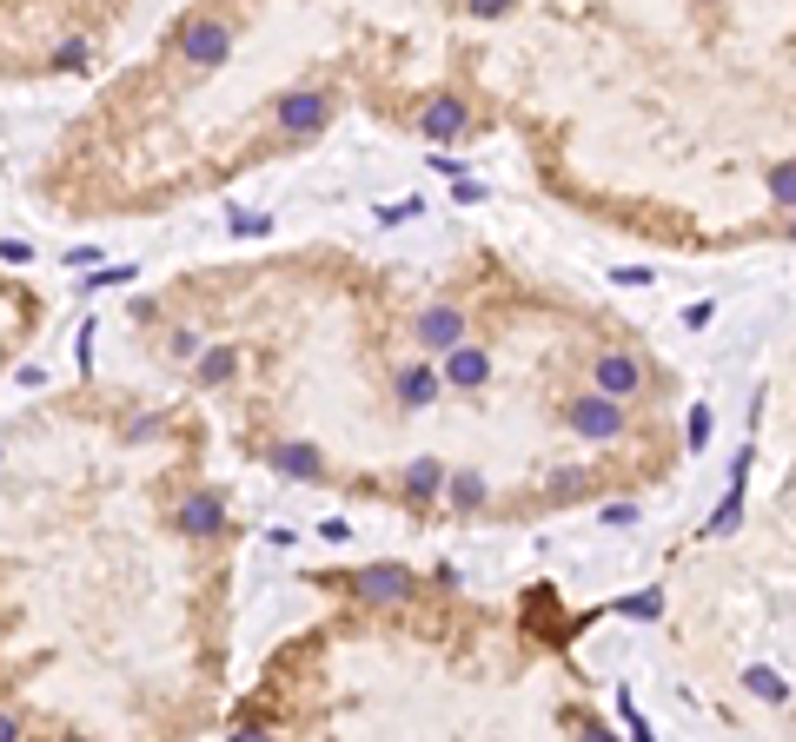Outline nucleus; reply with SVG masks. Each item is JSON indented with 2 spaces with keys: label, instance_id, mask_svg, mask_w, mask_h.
<instances>
[{
  "label": "nucleus",
  "instance_id": "17",
  "mask_svg": "<svg viewBox=\"0 0 796 742\" xmlns=\"http://www.w3.org/2000/svg\"><path fill=\"white\" fill-rule=\"evenodd\" d=\"M167 352H173V358H193V352H200V332H173Z\"/></svg>",
  "mask_w": 796,
  "mask_h": 742
},
{
  "label": "nucleus",
  "instance_id": "6",
  "mask_svg": "<svg viewBox=\"0 0 796 742\" xmlns=\"http://www.w3.org/2000/svg\"><path fill=\"white\" fill-rule=\"evenodd\" d=\"M419 339H425L432 352H458V339H465V318H458L451 305H432V312L419 318Z\"/></svg>",
  "mask_w": 796,
  "mask_h": 742
},
{
  "label": "nucleus",
  "instance_id": "12",
  "mask_svg": "<svg viewBox=\"0 0 796 742\" xmlns=\"http://www.w3.org/2000/svg\"><path fill=\"white\" fill-rule=\"evenodd\" d=\"M273 464H279V471H292V477H318V451H312V445H279V451H273Z\"/></svg>",
  "mask_w": 796,
  "mask_h": 742
},
{
  "label": "nucleus",
  "instance_id": "18",
  "mask_svg": "<svg viewBox=\"0 0 796 742\" xmlns=\"http://www.w3.org/2000/svg\"><path fill=\"white\" fill-rule=\"evenodd\" d=\"M0 259L21 266V259H34V245H27V239H8V245H0Z\"/></svg>",
  "mask_w": 796,
  "mask_h": 742
},
{
  "label": "nucleus",
  "instance_id": "2",
  "mask_svg": "<svg viewBox=\"0 0 796 742\" xmlns=\"http://www.w3.org/2000/svg\"><path fill=\"white\" fill-rule=\"evenodd\" d=\"M326 120H333V100H326V94H286V100H279V126H286L292 139H312Z\"/></svg>",
  "mask_w": 796,
  "mask_h": 742
},
{
  "label": "nucleus",
  "instance_id": "5",
  "mask_svg": "<svg viewBox=\"0 0 796 742\" xmlns=\"http://www.w3.org/2000/svg\"><path fill=\"white\" fill-rule=\"evenodd\" d=\"M219 518H226L219 490H193V498L180 504V531H186V537H213V531H219Z\"/></svg>",
  "mask_w": 796,
  "mask_h": 742
},
{
  "label": "nucleus",
  "instance_id": "20",
  "mask_svg": "<svg viewBox=\"0 0 796 742\" xmlns=\"http://www.w3.org/2000/svg\"><path fill=\"white\" fill-rule=\"evenodd\" d=\"M0 742H21V722H14L8 709H0Z\"/></svg>",
  "mask_w": 796,
  "mask_h": 742
},
{
  "label": "nucleus",
  "instance_id": "10",
  "mask_svg": "<svg viewBox=\"0 0 796 742\" xmlns=\"http://www.w3.org/2000/svg\"><path fill=\"white\" fill-rule=\"evenodd\" d=\"M419 126H425L432 139H445V133H458V126H465V107H458V100H432Z\"/></svg>",
  "mask_w": 796,
  "mask_h": 742
},
{
  "label": "nucleus",
  "instance_id": "14",
  "mask_svg": "<svg viewBox=\"0 0 796 742\" xmlns=\"http://www.w3.org/2000/svg\"><path fill=\"white\" fill-rule=\"evenodd\" d=\"M232 365H239V352H206L200 378H206V385H226V378H232Z\"/></svg>",
  "mask_w": 796,
  "mask_h": 742
},
{
  "label": "nucleus",
  "instance_id": "22",
  "mask_svg": "<svg viewBox=\"0 0 796 742\" xmlns=\"http://www.w3.org/2000/svg\"><path fill=\"white\" fill-rule=\"evenodd\" d=\"M584 742H611V735H604V729H584Z\"/></svg>",
  "mask_w": 796,
  "mask_h": 742
},
{
  "label": "nucleus",
  "instance_id": "16",
  "mask_svg": "<svg viewBox=\"0 0 796 742\" xmlns=\"http://www.w3.org/2000/svg\"><path fill=\"white\" fill-rule=\"evenodd\" d=\"M266 226H273V219H266V212H239V219H232V232H246V239H260V232H266Z\"/></svg>",
  "mask_w": 796,
  "mask_h": 742
},
{
  "label": "nucleus",
  "instance_id": "7",
  "mask_svg": "<svg viewBox=\"0 0 796 742\" xmlns=\"http://www.w3.org/2000/svg\"><path fill=\"white\" fill-rule=\"evenodd\" d=\"M637 378H644V372H637V358H630V352H611V358H598V391H604V398H624V391H637Z\"/></svg>",
  "mask_w": 796,
  "mask_h": 742
},
{
  "label": "nucleus",
  "instance_id": "13",
  "mask_svg": "<svg viewBox=\"0 0 796 742\" xmlns=\"http://www.w3.org/2000/svg\"><path fill=\"white\" fill-rule=\"evenodd\" d=\"M451 504H458V511H478V504H485V477L458 471V477H451Z\"/></svg>",
  "mask_w": 796,
  "mask_h": 742
},
{
  "label": "nucleus",
  "instance_id": "11",
  "mask_svg": "<svg viewBox=\"0 0 796 742\" xmlns=\"http://www.w3.org/2000/svg\"><path fill=\"white\" fill-rule=\"evenodd\" d=\"M438 484H445V471H438L432 458H419V464H406V498H419V504H425V498H432V490H438Z\"/></svg>",
  "mask_w": 796,
  "mask_h": 742
},
{
  "label": "nucleus",
  "instance_id": "21",
  "mask_svg": "<svg viewBox=\"0 0 796 742\" xmlns=\"http://www.w3.org/2000/svg\"><path fill=\"white\" fill-rule=\"evenodd\" d=\"M232 742H273L266 729H232Z\"/></svg>",
  "mask_w": 796,
  "mask_h": 742
},
{
  "label": "nucleus",
  "instance_id": "8",
  "mask_svg": "<svg viewBox=\"0 0 796 742\" xmlns=\"http://www.w3.org/2000/svg\"><path fill=\"white\" fill-rule=\"evenodd\" d=\"M445 378H451V385H465V391H478V385L492 378V358H485V352H471V345H458V352H445Z\"/></svg>",
  "mask_w": 796,
  "mask_h": 742
},
{
  "label": "nucleus",
  "instance_id": "3",
  "mask_svg": "<svg viewBox=\"0 0 796 742\" xmlns=\"http://www.w3.org/2000/svg\"><path fill=\"white\" fill-rule=\"evenodd\" d=\"M352 591L365 597V604H398L412 591V570H398V563H372V570H359L352 576Z\"/></svg>",
  "mask_w": 796,
  "mask_h": 742
},
{
  "label": "nucleus",
  "instance_id": "15",
  "mask_svg": "<svg viewBox=\"0 0 796 742\" xmlns=\"http://www.w3.org/2000/svg\"><path fill=\"white\" fill-rule=\"evenodd\" d=\"M53 60H60V66H87V60H94V47H87V40H67Z\"/></svg>",
  "mask_w": 796,
  "mask_h": 742
},
{
  "label": "nucleus",
  "instance_id": "19",
  "mask_svg": "<svg viewBox=\"0 0 796 742\" xmlns=\"http://www.w3.org/2000/svg\"><path fill=\"white\" fill-rule=\"evenodd\" d=\"M133 279V266H107V272H94V285H126Z\"/></svg>",
  "mask_w": 796,
  "mask_h": 742
},
{
  "label": "nucleus",
  "instance_id": "1",
  "mask_svg": "<svg viewBox=\"0 0 796 742\" xmlns=\"http://www.w3.org/2000/svg\"><path fill=\"white\" fill-rule=\"evenodd\" d=\"M173 47H180L193 66H226V60H232V21H226V14H186L180 34H173Z\"/></svg>",
  "mask_w": 796,
  "mask_h": 742
},
{
  "label": "nucleus",
  "instance_id": "4",
  "mask_svg": "<svg viewBox=\"0 0 796 742\" xmlns=\"http://www.w3.org/2000/svg\"><path fill=\"white\" fill-rule=\"evenodd\" d=\"M571 425H578L584 438H617V431H624V411H617L611 398H584V404H571Z\"/></svg>",
  "mask_w": 796,
  "mask_h": 742
},
{
  "label": "nucleus",
  "instance_id": "9",
  "mask_svg": "<svg viewBox=\"0 0 796 742\" xmlns=\"http://www.w3.org/2000/svg\"><path fill=\"white\" fill-rule=\"evenodd\" d=\"M398 398H406V404H432L438 398V372L432 365H406V372H398Z\"/></svg>",
  "mask_w": 796,
  "mask_h": 742
}]
</instances>
